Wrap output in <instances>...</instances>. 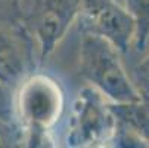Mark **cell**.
<instances>
[{
	"mask_svg": "<svg viewBox=\"0 0 149 148\" xmlns=\"http://www.w3.org/2000/svg\"><path fill=\"white\" fill-rule=\"evenodd\" d=\"M120 52L106 40L83 33L80 43V74L92 88L115 105L134 104L142 99L125 73Z\"/></svg>",
	"mask_w": 149,
	"mask_h": 148,
	"instance_id": "cell-1",
	"label": "cell"
},
{
	"mask_svg": "<svg viewBox=\"0 0 149 148\" xmlns=\"http://www.w3.org/2000/svg\"><path fill=\"white\" fill-rule=\"evenodd\" d=\"M83 33L97 36L120 53H127L134 40V21L118 0H80Z\"/></svg>",
	"mask_w": 149,
	"mask_h": 148,
	"instance_id": "cell-2",
	"label": "cell"
},
{
	"mask_svg": "<svg viewBox=\"0 0 149 148\" xmlns=\"http://www.w3.org/2000/svg\"><path fill=\"white\" fill-rule=\"evenodd\" d=\"M63 107L59 84L47 76L36 74L24 81L18 95L21 120L31 130H46L53 126Z\"/></svg>",
	"mask_w": 149,
	"mask_h": 148,
	"instance_id": "cell-3",
	"label": "cell"
},
{
	"mask_svg": "<svg viewBox=\"0 0 149 148\" xmlns=\"http://www.w3.org/2000/svg\"><path fill=\"white\" fill-rule=\"evenodd\" d=\"M80 15V0H34L30 25L41 58L47 56Z\"/></svg>",
	"mask_w": 149,
	"mask_h": 148,
	"instance_id": "cell-4",
	"label": "cell"
},
{
	"mask_svg": "<svg viewBox=\"0 0 149 148\" xmlns=\"http://www.w3.org/2000/svg\"><path fill=\"white\" fill-rule=\"evenodd\" d=\"M115 119L109 104L93 88H84L75 102V126L72 138L80 145L102 144L114 135Z\"/></svg>",
	"mask_w": 149,
	"mask_h": 148,
	"instance_id": "cell-5",
	"label": "cell"
},
{
	"mask_svg": "<svg viewBox=\"0 0 149 148\" xmlns=\"http://www.w3.org/2000/svg\"><path fill=\"white\" fill-rule=\"evenodd\" d=\"M27 53L21 40L0 27V84H16L27 71Z\"/></svg>",
	"mask_w": 149,
	"mask_h": 148,
	"instance_id": "cell-6",
	"label": "cell"
},
{
	"mask_svg": "<svg viewBox=\"0 0 149 148\" xmlns=\"http://www.w3.org/2000/svg\"><path fill=\"white\" fill-rule=\"evenodd\" d=\"M115 123L132 130L149 144V101L142 98L139 102L115 105L109 104Z\"/></svg>",
	"mask_w": 149,
	"mask_h": 148,
	"instance_id": "cell-7",
	"label": "cell"
},
{
	"mask_svg": "<svg viewBox=\"0 0 149 148\" xmlns=\"http://www.w3.org/2000/svg\"><path fill=\"white\" fill-rule=\"evenodd\" d=\"M127 9L134 21V48L142 52L149 41V0H124Z\"/></svg>",
	"mask_w": 149,
	"mask_h": 148,
	"instance_id": "cell-8",
	"label": "cell"
},
{
	"mask_svg": "<svg viewBox=\"0 0 149 148\" xmlns=\"http://www.w3.org/2000/svg\"><path fill=\"white\" fill-rule=\"evenodd\" d=\"M133 84L139 90L140 96L149 101V53L139 62L133 71Z\"/></svg>",
	"mask_w": 149,
	"mask_h": 148,
	"instance_id": "cell-9",
	"label": "cell"
},
{
	"mask_svg": "<svg viewBox=\"0 0 149 148\" xmlns=\"http://www.w3.org/2000/svg\"><path fill=\"white\" fill-rule=\"evenodd\" d=\"M12 114V98L9 96V92L0 84V119L9 120Z\"/></svg>",
	"mask_w": 149,
	"mask_h": 148,
	"instance_id": "cell-10",
	"label": "cell"
},
{
	"mask_svg": "<svg viewBox=\"0 0 149 148\" xmlns=\"http://www.w3.org/2000/svg\"><path fill=\"white\" fill-rule=\"evenodd\" d=\"M86 148H106L103 144H92V145H87Z\"/></svg>",
	"mask_w": 149,
	"mask_h": 148,
	"instance_id": "cell-11",
	"label": "cell"
},
{
	"mask_svg": "<svg viewBox=\"0 0 149 148\" xmlns=\"http://www.w3.org/2000/svg\"><path fill=\"white\" fill-rule=\"evenodd\" d=\"M118 2H120V0H118Z\"/></svg>",
	"mask_w": 149,
	"mask_h": 148,
	"instance_id": "cell-12",
	"label": "cell"
}]
</instances>
